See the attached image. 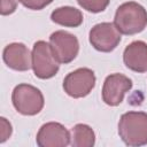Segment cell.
Here are the masks:
<instances>
[{"label":"cell","instance_id":"cell-12","mask_svg":"<svg viewBox=\"0 0 147 147\" xmlns=\"http://www.w3.org/2000/svg\"><path fill=\"white\" fill-rule=\"evenodd\" d=\"M51 20L59 25L77 28L83 23V14L79 9L75 7L63 6L52 11Z\"/></svg>","mask_w":147,"mask_h":147},{"label":"cell","instance_id":"cell-7","mask_svg":"<svg viewBox=\"0 0 147 147\" xmlns=\"http://www.w3.org/2000/svg\"><path fill=\"white\" fill-rule=\"evenodd\" d=\"M91 45L99 52L108 53L114 51L121 41V32L114 23L103 22L94 25L88 34Z\"/></svg>","mask_w":147,"mask_h":147},{"label":"cell","instance_id":"cell-3","mask_svg":"<svg viewBox=\"0 0 147 147\" xmlns=\"http://www.w3.org/2000/svg\"><path fill=\"white\" fill-rule=\"evenodd\" d=\"M11 101L14 108L25 116L39 114L45 102L40 90L30 84H20L15 86L11 94Z\"/></svg>","mask_w":147,"mask_h":147},{"label":"cell","instance_id":"cell-4","mask_svg":"<svg viewBox=\"0 0 147 147\" xmlns=\"http://www.w3.org/2000/svg\"><path fill=\"white\" fill-rule=\"evenodd\" d=\"M60 68V62L55 59L49 44L44 40L34 42L32 48V69L36 77L49 79L54 77Z\"/></svg>","mask_w":147,"mask_h":147},{"label":"cell","instance_id":"cell-2","mask_svg":"<svg viewBox=\"0 0 147 147\" xmlns=\"http://www.w3.org/2000/svg\"><path fill=\"white\" fill-rule=\"evenodd\" d=\"M114 24L123 34L132 36L139 33L147 25V11L138 2H124L116 10Z\"/></svg>","mask_w":147,"mask_h":147},{"label":"cell","instance_id":"cell-16","mask_svg":"<svg viewBox=\"0 0 147 147\" xmlns=\"http://www.w3.org/2000/svg\"><path fill=\"white\" fill-rule=\"evenodd\" d=\"M17 1L18 0H1V6H0L1 15L6 16L13 14L17 8Z\"/></svg>","mask_w":147,"mask_h":147},{"label":"cell","instance_id":"cell-10","mask_svg":"<svg viewBox=\"0 0 147 147\" xmlns=\"http://www.w3.org/2000/svg\"><path fill=\"white\" fill-rule=\"evenodd\" d=\"M6 65L16 71H26L32 68V53L22 42H11L2 52Z\"/></svg>","mask_w":147,"mask_h":147},{"label":"cell","instance_id":"cell-1","mask_svg":"<svg viewBox=\"0 0 147 147\" xmlns=\"http://www.w3.org/2000/svg\"><path fill=\"white\" fill-rule=\"evenodd\" d=\"M118 134L127 146L147 145V114L144 111H127L118 122Z\"/></svg>","mask_w":147,"mask_h":147},{"label":"cell","instance_id":"cell-13","mask_svg":"<svg viewBox=\"0 0 147 147\" xmlns=\"http://www.w3.org/2000/svg\"><path fill=\"white\" fill-rule=\"evenodd\" d=\"M70 145L72 147H92L95 144V134L91 126L76 124L71 129Z\"/></svg>","mask_w":147,"mask_h":147},{"label":"cell","instance_id":"cell-17","mask_svg":"<svg viewBox=\"0 0 147 147\" xmlns=\"http://www.w3.org/2000/svg\"><path fill=\"white\" fill-rule=\"evenodd\" d=\"M1 139L0 142H5L11 134V125L10 123L7 122L5 117H1Z\"/></svg>","mask_w":147,"mask_h":147},{"label":"cell","instance_id":"cell-15","mask_svg":"<svg viewBox=\"0 0 147 147\" xmlns=\"http://www.w3.org/2000/svg\"><path fill=\"white\" fill-rule=\"evenodd\" d=\"M25 8L32 10H40L53 2V0H18Z\"/></svg>","mask_w":147,"mask_h":147},{"label":"cell","instance_id":"cell-14","mask_svg":"<svg viewBox=\"0 0 147 147\" xmlns=\"http://www.w3.org/2000/svg\"><path fill=\"white\" fill-rule=\"evenodd\" d=\"M78 5L91 13H101L109 5V0H77Z\"/></svg>","mask_w":147,"mask_h":147},{"label":"cell","instance_id":"cell-11","mask_svg":"<svg viewBox=\"0 0 147 147\" xmlns=\"http://www.w3.org/2000/svg\"><path fill=\"white\" fill-rule=\"evenodd\" d=\"M123 62L132 71H147V44L141 40H136L129 44L123 53Z\"/></svg>","mask_w":147,"mask_h":147},{"label":"cell","instance_id":"cell-5","mask_svg":"<svg viewBox=\"0 0 147 147\" xmlns=\"http://www.w3.org/2000/svg\"><path fill=\"white\" fill-rule=\"evenodd\" d=\"M95 86V75L88 68H79L68 74L63 80L64 92L75 99L84 98Z\"/></svg>","mask_w":147,"mask_h":147},{"label":"cell","instance_id":"cell-9","mask_svg":"<svg viewBox=\"0 0 147 147\" xmlns=\"http://www.w3.org/2000/svg\"><path fill=\"white\" fill-rule=\"evenodd\" d=\"M70 132L60 123L49 122L44 124L37 133L39 147H65L70 144Z\"/></svg>","mask_w":147,"mask_h":147},{"label":"cell","instance_id":"cell-8","mask_svg":"<svg viewBox=\"0 0 147 147\" xmlns=\"http://www.w3.org/2000/svg\"><path fill=\"white\" fill-rule=\"evenodd\" d=\"M132 88V80L122 75V74H113L106 77L103 86H102V100L106 105L115 107L118 106L126 92Z\"/></svg>","mask_w":147,"mask_h":147},{"label":"cell","instance_id":"cell-6","mask_svg":"<svg viewBox=\"0 0 147 147\" xmlns=\"http://www.w3.org/2000/svg\"><path fill=\"white\" fill-rule=\"evenodd\" d=\"M49 46L55 59L60 63H70L79 52V42L76 36L63 30L55 31L49 37Z\"/></svg>","mask_w":147,"mask_h":147}]
</instances>
